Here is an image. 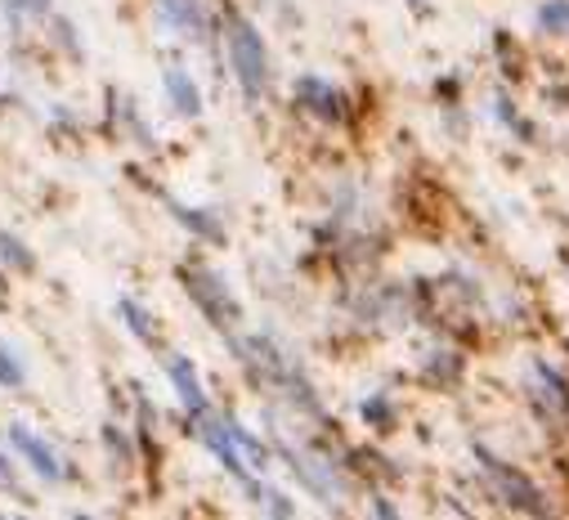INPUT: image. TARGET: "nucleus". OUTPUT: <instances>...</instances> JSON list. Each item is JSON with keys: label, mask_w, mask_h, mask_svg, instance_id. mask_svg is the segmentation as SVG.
<instances>
[{"label": "nucleus", "mask_w": 569, "mask_h": 520, "mask_svg": "<svg viewBox=\"0 0 569 520\" xmlns=\"http://www.w3.org/2000/svg\"><path fill=\"white\" fill-rule=\"evenodd\" d=\"M167 94H171V103H176L184 117H198V112H202V94H198V86L189 81L184 68H171V72H167Z\"/></svg>", "instance_id": "obj_9"}, {"label": "nucleus", "mask_w": 569, "mask_h": 520, "mask_svg": "<svg viewBox=\"0 0 569 520\" xmlns=\"http://www.w3.org/2000/svg\"><path fill=\"white\" fill-rule=\"evenodd\" d=\"M121 319L130 323V332H134V337H144V341H153V319H149L144 310H139L134 301H121Z\"/></svg>", "instance_id": "obj_12"}, {"label": "nucleus", "mask_w": 569, "mask_h": 520, "mask_svg": "<svg viewBox=\"0 0 569 520\" xmlns=\"http://www.w3.org/2000/svg\"><path fill=\"white\" fill-rule=\"evenodd\" d=\"M176 216L189 224V229H198L202 238H211V242H220L224 233H220V224L216 220H207V211H189V207H176Z\"/></svg>", "instance_id": "obj_11"}, {"label": "nucleus", "mask_w": 569, "mask_h": 520, "mask_svg": "<svg viewBox=\"0 0 569 520\" xmlns=\"http://www.w3.org/2000/svg\"><path fill=\"white\" fill-rule=\"evenodd\" d=\"M0 381H6V386H19V381H23V368H19L6 350H0Z\"/></svg>", "instance_id": "obj_14"}, {"label": "nucleus", "mask_w": 569, "mask_h": 520, "mask_svg": "<svg viewBox=\"0 0 569 520\" xmlns=\"http://www.w3.org/2000/svg\"><path fill=\"white\" fill-rule=\"evenodd\" d=\"M538 28L542 32H569V0H547V6L538 10Z\"/></svg>", "instance_id": "obj_10"}, {"label": "nucleus", "mask_w": 569, "mask_h": 520, "mask_svg": "<svg viewBox=\"0 0 569 520\" xmlns=\"http://www.w3.org/2000/svg\"><path fill=\"white\" fill-rule=\"evenodd\" d=\"M6 10H10L14 23H23V19H41L46 14V0H6Z\"/></svg>", "instance_id": "obj_13"}, {"label": "nucleus", "mask_w": 569, "mask_h": 520, "mask_svg": "<svg viewBox=\"0 0 569 520\" xmlns=\"http://www.w3.org/2000/svg\"><path fill=\"white\" fill-rule=\"evenodd\" d=\"M229 59H233V72H238L247 99H260L264 81H269V54H264L260 32L247 19H238V14L229 19Z\"/></svg>", "instance_id": "obj_1"}, {"label": "nucleus", "mask_w": 569, "mask_h": 520, "mask_svg": "<svg viewBox=\"0 0 569 520\" xmlns=\"http://www.w3.org/2000/svg\"><path fill=\"white\" fill-rule=\"evenodd\" d=\"M538 381H542V400L556 413V422H569V381L547 363H538Z\"/></svg>", "instance_id": "obj_8"}, {"label": "nucleus", "mask_w": 569, "mask_h": 520, "mask_svg": "<svg viewBox=\"0 0 569 520\" xmlns=\"http://www.w3.org/2000/svg\"><path fill=\"white\" fill-rule=\"evenodd\" d=\"M10 440H14V449L46 476V480H63V467H59V458H54V449L46 444V440H37L32 431H23V427H14L10 431Z\"/></svg>", "instance_id": "obj_6"}, {"label": "nucleus", "mask_w": 569, "mask_h": 520, "mask_svg": "<svg viewBox=\"0 0 569 520\" xmlns=\"http://www.w3.org/2000/svg\"><path fill=\"white\" fill-rule=\"evenodd\" d=\"M167 372H171V381H176V390H180V400H184V409L198 418V413H207V390H202V381H198V372H193V363L189 359H167Z\"/></svg>", "instance_id": "obj_7"}, {"label": "nucleus", "mask_w": 569, "mask_h": 520, "mask_svg": "<svg viewBox=\"0 0 569 520\" xmlns=\"http://www.w3.org/2000/svg\"><path fill=\"white\" fill-rule=\"evenodd\" d=\"M162 23L180 28L193 41H207V32H211V19L202 10V0H162Z\"/></svg>", "instance_id": "obj_5"}, {"label": "nucleus", "mask_w": 569, "mask_h": 520, "mask_svg": "<svg viewBox=\"0 0 569 520\" xmlns=\"http://www.w3.org/2000/svg\"><path fill=\"white\" fill-rule=\"evenodd\" d=\"M363 418H368V422H390V409H386L381 400H368V404H363Z\"/></svg>", "instance_id": "obj_15"}, {"label": "nucleus", "mask_w": 569, "mask_h": 520, "mask_svg": "<svg viewBox=\"0 0 569 520\" xmlns=\"http://www.w3.org/2000/svg\"><path fill=\"white\" fill-rule=\"evenodd\" d=\"M184 283H189V292H193V301L207 310V319L216 323V328H233L238 319H242V310H238V301L224 292V283L211 274V270H184Z\"/></svg>", "instance_id": "obj_2"}, {"label": "nucleus", "mask_w": 569, "mask_h": 520, "mask_svg": "<svg viewBox=\"0 0 569 520\" xmlns=\"http://www.w3.org/2000/svg\"><path fill=\"white\" fill-rule=\"evenodd\" d=\"M476 458L485 462L489 480L498 484V493H502V498H507L511 507H520V511H533V516H547V502H542V493H538V489H533V484H529L525 476H516V471H511L507 462H498V458H493V453H489L485 444H476Z\"/></svg>", "instance_id": "obj_3"}, {"label": "nucleus", "mask_w": 569, "mask_h": 520, "mask_svg": "<svg viewBox=\"0 0 569 520\" xmlns=\"http://www.w3.org/2000/svg\"><path fill=\"white\" fill-rule=\"evenodd\" d=\"M297 99H301V108H310L315 117H323V121H341L350 108H346V94L332 86V81H323V77H301L297 81Z\"/></svg>", "instance_id": "obj_4"}]
</instances>
